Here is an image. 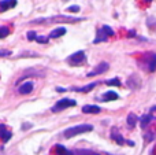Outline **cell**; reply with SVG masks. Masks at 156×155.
<instances>
[{
    "label": "cell",
    "instance_id": "1",
    "mask_svg": "<svg viewBox=\"0 0 156 155\" xmlns=\"http://www.w3.org/2000/svg\"><path fill=\"white\" fill-rule=\"evenodd\" d=\"M81 21V18H74V16H69V15H54L51 18L47 19H36L32 23H63V22H67V23H74V22Z\"/></svg>",
    "mask_w": 156,
    "mask_h": 155
},
{
    "label": "cell",
    "instance_id": "2",
    "mask_svg": "<svg viewBox=\"0 0 156 155\" xmlns=\"http://www.w3.org/2000/svg\"><path fill=\"white\" fill-rule=\"evenodd\" d=\"M93 131V126L90 124H81V125H76V126H71V128L66 129L63 132V136L66 139H71L74 136H78V135H82L86 133V132H92Z\"/></svg>",
    "mask_w": 156,
    "mask_h": 155
},
{
    "label": "cell",
    "instance_id": "3",
    "mask_svg": "<svg viewBox=\"0 0 156 155\" xmlns=\"http://www.w3.org/2000/svg\"><path fill=\"white\" fill-rule=\"evenodd\" d=\"M115 34L112 29H111L108 25H103L100 29H97V33H96V38L93 40L94 44H99V43H103V41H107L108 37Z\"/></svg>",
    "mask_w": 156,
    "mask_h": 155
},
{
    "label": "cell",
    "instance_id": "4",
    "mask_svg": "<svg viewBox=\"0 0 156 155\" xmlns=\"http://www.w3.org/2000/svg\"><path fill=\"white\" fill-rule=\"evenodd\" d=\"M77 106V102L74 99H70V98H65V99H60L55 103V106L52 107V111L54 113H59V111H63V110L69 109V107H74Z\"/></svg>",
    "mask_w": 156,
    "mask_h": 155
},
{
    "label": "cell",
    "instance_id": "5",
    "mask_svg": "<svg viewBox=\"0 0 156 155\" xmlns=\"http://www.w3.org/2000/svg\"><path fill=\"white\" fill-rule=\"evenodd\" d=\"M85 62H86V55L83 51H77L67 58V63L70 66H81Z\"/></svg>",
    "mask_w": 156,
    "mask_h": 155
},
{
    "label": "cell",
    "instance_id": "6",
    "mask_svg": "<svg viewBox=\"0 0 156 155\" xmlns=\"http://www.w3.org/2000/svg\"><path fill=\"white\" fill-rule=\"evenodd\" d=\"M108 67H110V65H108L107 62H101V63H99V65H97L96 67L93 69V70L89 71V73H88V77H94V76H99V74L105 73V71L108 70Z\"/></svg>",
    "mask_w": 156,
    "mask_h": 155
},
{
    "label": "cell",
    "instance_id": "7",
    "mask_svg": "<svg viewBox=\"0 0 156 155\" xmlns=\"http://www.w3.org/2000/svg\"><path fill=\"white\" fill-rule=\"evenodd\" d=\"M145 69L148 71H155L156 70V54H148L145 59Z\"/></svg>",
    "mask_w": 156,
    "mask_h": 155
},
{
    "label": "cell",
    "instance_id": "8",
    "mask_svg": "<svg viewBox=\"0 0 156 155\" xmlns=\"http://www.w3.org/2000/svg\"><path fill=\"white\" fill-rule=\"evenodd\" d=\"M18 4L16 0H0V13H4V11L14 8Z\"/></svg>",
    "mask_w": 156,
    "mask_h": 155
},
{
    "label": "cell",
    "instance_id": "9",
    "mask_svg": "<svg viewBox=\"0 0 156 155\" xmlns=\"http://www.w3.org/2000/svg\"><path fill=\"white\" fill-rule=\"evenodd\" d=\"M126 84L130 89H138V88L141 87V80H140V77H137V76H130Z\"/></svg>",
    "mask_w": 156,
    "mask_h": 155
},
{
    "label": "cell",
    "instance_id": "10",
    "mask_svg": "<svg viewBox=\"0 0 156 155\" xmlns=\"http://www.w3.org/2000/svg\"><path fill=\"white\" fill-rule=\"evenodd\" d=\"M111 139H112L115 143H118L119 146H122V144H125V143H126V140L123 139V136L119 133L116 128H112V129H111Z\"/></svg>",
    "mask_w": 156,
    "mask_h": 155
},
{
    "label": "cell",
    "instance_id": "11",
    "mask_svg": "<svg viewBox=\"0 0 156 155\" xmlns=\"http://www.w3.org/2000/svg\"><path fill=\"white\" fill-rule=\"evenodd\" d=\"M33 88H34V85H33L32 81H27L25 82V84H22L21 87L18 88V92L21 93V95H29V93H32Z\"/></svg>",
    "mask_w": 156,
    "mask_h": 155
},
{
    "label": "cell",
    "instance_id": "12",
    "mask_svg": "<svg viewBox=\"0 0 156 155\" xmlns=\"http://www.w3.org/2000/svg\"><path fill=\"white\" fill-rule=\"evenodd\" d=\"M12 137V133H11L10 131H7V128H5V125H0V139H2L3 143H7L8 140Z\"/></svg>",
    "mask_w": 156,
    "mask_h": 155
},
{
    "label": "cell",
    "instance_id": "13",
    "mask_svg": "<svg viewBox=\"0 0 156 155\" xmlns=\"http://www.w3.org/2000/svg\"><path fill=\"white\" fill-rule=\"evenodd\" d=\"M100 111H101V109L96 104H86L82 107V113H85V114H99Z\"/></svg>",
    "mask_w": 156,
    "mask_h": 155
},
{
    "label": "cell",
    "instance_id": "14",
    "mask_svg": "<svg viewBox=\"0 0 156 155\" xmlns=\"http://www.w3.org/2000/svg\"><path fill=\"white\" fill-rule=\"evenodd\" d=\"M116 99H119V95H118L116 92H114V91H108V92L103 93V96H101V100H103V102L116 100Z\"/></svg>",
    "mask_w": 156,
    "mask_h": 155
},
{
    "label": "cell",
    "instance_id": "15",
    "mask_svg": "<svg viewBox=\"0 0 156 155\" xmlns=\"http://www.w3.org/2000/svg\"><path fill=\"white\" fill-rule=\"evenodd\" d=\"M66 27H56V29H54L51 32V34H49V38H58V37H62V36L66 34Z\"/></svg>",
    "mask_w": 156,
    "mask_h": 155
},
{
    "label": "cell",
    "instance_id": "16",
    "mask_svg": "<svg viewBox=\"0 0 156 155\" xmlns=\"http://www.w3.org/2000/svg\"><path fill=\"white\" fill-rule=\"evenodd\" d=\"M97 85V82H90V84L85 85V87H80V88H71V89L74 91V92H81V93H85V92H89V91H92L94 87Z\"/></svg>",
    "mask_w": 156,
    "mask_h": 155
},
{
    "label": "cell",
    "instance_id": "17",
    "mask_svg": "<svg viewBox=\"0 0 156 155\" xmlns=\"http://www.w3.org/2000/svg\"><path fill=\"white\" fill-rule=\"evenodd\" d=\"M55 155H73V151H69L65 146L58 144L55 146Z\"/></svg>",
    "mask_w": 156,
    "mask_h": 155
},
{
    "label": "cell",
    "instance_id": "18",
    "mask_svg": "<svg viewBox=\"0 0 156 155\" xmlns=\"http://www.w3.org/2000/svg\"><path fill=\"white\" fill-rule=\"evenodd\" d=\"M73 155H100L96 151H92V150H85V148H78V150L73 151Z\"/></svg>",
    "mask_w": 156,
    "mask_h": 155
},
{
    "label": "cell",
    "instance_id": "19",
    "mask_svg": "<svg viewBox=\"0 0 156 155\" xmlns=\"http://www.w3.org/2000/svg\"><path fill=\"white\" fill-rule=\"evenodd\" d=\"M154 120V117H152L151 114H144L143 117L140 118V125L141 128H147V125H149V122Z\"/></svg>",
    "mask_w": 156,
    "mask_h": 155
},
{
    "label": "cell",
    "instance_id": "20",
    "mask_svg": "<svg viewBox=\"0 0 156 155\" xmlns=\"http://www.w3.org/2000/svg\"><path fill=\"white\" fill-rule=\"evenodd\" d=\"M127 125H129V128H134L136 126V124H137V121H138V117L134 114V113H130L129 115H127Z\"/></svg>",
    "mask_w": 156,
    "mask_h": 155
},
{
    "label": "cell",
    "instance_id": "21",
    "mask_svg": "<svg viewBox=\"0 0 156 155\" xmlns=\"http://www.w3.org/2000/svg\"><path fill=\"white\" fill-rule=\"evenodd\" d=\"M147 26H149L151 29H156V18L154 15H149L148 18H147Z\"/></svg>",
    "mask_w": 156,
    "mask_h": 155
},
{
    "label": "cell",
    "instance_id": "22",
    "mask_svg": "<svg viewBox=\"0 0 156 155\" xmlns=\"http://www.w3.org/2000/svg\"><path fill=\"white\" fill-rule=\"evenodd\" d=\"M105 84L107 85H111V87H121L122 85V82H121V80L119 78H111V80H107V81H105Z\"/></svg>",
    "mask_w": 156,
    "mask_h": 155
},
{
    "label": "cell",
    "instance_id": "23",
    "mask_svg": "<svg viewBox=\"0 0 156 155\" xmlns=\"http://www.w3.org/2000/svg\"><path fill=\"white\" fill-rule=\"evenodd\" d=\"M10 34V29L7 26H0V38H5Z\"/></svg>",
    "mask_w": 156,
    "mask_h": 155
},
{
    "label": "cell",
    "instance_id": "24",
    "mask_svg": "<svg viewBox=\"0 0 156 155\" xmlns=\"http://www.w3.org/2000/svg\"><path fill=\"white\" fill-rule=\"evenodd\" d=\"M48 40H49V37H45V36H37V37H36V41L40 44H47Z\"/></svg>",
    "mask_w": 156,
    "mask_h": 155
},
{
    "label": "cell",
    "instance_id": "25",
    "mask_svg": "<svg viewBox=\"0 0 156 155\" xmlns=\"http://www.w3.org/2000/svg\"><path fill=\"white\" fill-rule=\"evenodd\" d=\"M36 37H37V34H36V32H27V40L32 41V40H36Z\"/></svg>",
    "mask_w": 156,
    "mask_h": 155
},
{
    "label": "cell",
    "instance_id": "26",
    "mask_svg": "<svg viewBox=\"0 0 156 155\" xmlns=\"http://www.w3.org/2000/svg\"><path fill=\"white\" fill-rule=\"evenodd\" d=\"M67 11H70V13H78L80 7H78V5H70V7L67 8Z\"/></svg>",
    "mask_w": 156,
    "mask_h": 155
},
{
    "label": "cell",
    "instance_id": "27",
    "mask_svg": "<svg viewBox=\"0 0 156 155\" xmlns=\"http://www.w3.org/2000/svg\"><path fill=\"white\" fill-rule=\"evenodd\" d=\"M11 55V51H5V49H0V56H10Z\"/></svg>",
    "mask_w": 156,
    "mask_h": 155
},
{
    "label": "cell",
    "instance_id": "28",
    "mask_svg": "<svg viewBox=\"0 0 156 155\" xmlns=\"http://www.w3.org/2000/svg\"><path fill=\"white\" fill-rule=\"evenodd\" d=\"M144 139H145L147 142H151V140L154 139V133H152V132H149V133H147L145 136H144Z\"/></svg>",
    "mask_w": 156,
    "mask_h": 155
},
{
    "label": "cell",
    "instance_id": "29",
    "mask_svg": "<svg viewBox=\"0 0 156 155\" xmlns=\"http://www.w3.org/2000/svg\"><path fill=\"white\" fill-rule=\"evenodd\" d=\"M129 37H136V32H134V30H130V32H129Z\"/></svg>",
    "mask_w": 156,
    "mask_h": 155
},
{
    "label": "cell",
    "instance_id": "30",
    "mask_svg": "<svg viewBox=\"0 0 156 155\" xmlns=\"http://www.w3.org/2000/svg\"><path fill=\"white\" fill-rule=\"evenodd\" d=\"M56 91H58V92H66V88H60V87H58V88H56Z\"/></svg>",
    "mask_w": 156,
    "mask_h": 155
},
{
    "label": "cell",
    "instance_id": "31",
    "mask_svg": "<svg viewBox=\"0 0 156 155\" xmlns=\"http://www.w3.org/2000/svg\"><path fill=\"white\" fill-rule=\"evenodd\" d=\"M30 126H32L30 124H25V125H23V129H27V128H30Z\"/></svg>",
    "mask_w": 156,
    "mask_h": 155
},
{
    "label": "cell",
    "instance_id": "32",
    "mask_svg": "<svg viewBox=\"0 0 156 155\" xmlns=\"http://www.w3.org/2000/svg\"><path fill=\"white\" fill-rule=\"evenodd\" d=\"M126 143H127V144H129V146H134V143H133V142H132V140H127V142H126Z\"/></svg>",
    "mask_w": 156,
    "mask_h": 155
},
{
    "label": "cell",
    "instance_id": "33",
    "mask_svg": "<svg viewBox=\"0 0 156 155\" xmlns=\"http://www.w3.org/2000/svg\"><path fill=\"white\" fill-rule=\"evenodd\" d=\"M151 111H156V106H155V107H152V109H151Z\"/></svg>",
    "mask_w": 156,
    "mask_h": 155
},
{
    "label": "cell",
    "instance_id": "34",
    "mask_svg": "<svg viewBox=\"0 0 156 155\" xmlns=\"http://www.w3.org/2000/svg\"><path fill=\"white\" fill-rule=\"evenodd\" d=\"M149 155H154V154H152V153H151V154H149Z\"/></svg>",
    "mask_w": 156,
    "mask_h": 155
},
{
    "label": "cell",
    "instance_id": "35",
    "mask_svg": "<svg viewBox=\"0 0 156 155\" xmlns=\"http://www.w3.org/2000/svg\"><path fill=\"white\" fill-rule=\"evenodd\" d=\"M147 2H151V0H147Z\"/></svg>",
    "mask_w": 156,
    "mask_h": 155
}]
</instances>
